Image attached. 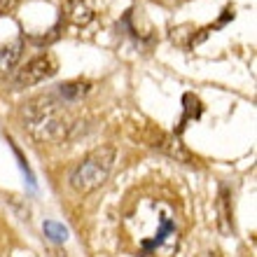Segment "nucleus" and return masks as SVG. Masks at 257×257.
Wrapping results in <instances>:
<instances>
[{"label":"nucleus","instance_id":"4","mask_svg":"<svg viewBox=\"0 0 257 257\" xmlns=\"http://www.w3.org/2000/svg\"><path fill=\"white\" fill-rule=\"evenodd\" d=\"M68 19L73 21L75 26H87L89 21L94 19V10L84 3V0H68Z\"/></svg>","mask_w":257,"mask_h":257},{"label":"nucleus","instance_id":"1","mask_svg":"<svg viewBox=\"0 0 257 257\" xmlns=\"http://www.w3.org/2000/svg\"><path fill=\"white\" fill-rule=\"evenodd\" d=\"M24 126L35 141L54 143L63 141L73 124L68 122L66 112L61 110V103L54 101L52 96H40L24 108Z\"/></svg>","mask_w":257,"mask_h":257},{"label":"nucleus","instance_id":"10","mask_svg":"<svg viewBox=\"0 0 257 257\" xmlns=\"http://www.w3.org/2000/svg\"><path fill=\"white\" fill-rule=\"evenodd\" d=\"M199 257H222V255H220L217 250H206V252H201Z\"/></svg>","mask_w":257,"mask_h":257},{"label":"nucleus","instance_id":"2","mask_svg":"<svg viewBox=\"0 0 257 257\" xmlns=\"http://www.w3.org/2000/svg\"><path fill=\"white\" fill-rule=\"evenodd\" d=\"M112 164H115V148L112 145H101V148L91 150L70 173V187L77 194H91L108 180Z\"/></svg>","mask_w":257,"mask_h":257},{"label":"nucleus","instance_id":"3","mask_svg":"<svg viewBox=\"0 0 257 257\" xmlns=\"http://www.w3.org/2000/svg\"><path fill=\"white\" fill-rule=\"evenodd\" d=\"M59 70V63L52 54H40L31 59L26 66L19 70L17 75V84L19 87H33V84H40V82L49 80L52 75Z\"/></svg>","mask_w":257,"mask_h":257},{"label":"nucleus","instance_id":"8","mask_svg":"<svg viewBox=\"0 0 257 257\" xmlns=\"http://www.w3.org/2000/svg\"><path fill=\"white\" fill-rule=\"evenodd\" d=\"M45 234H47L54 243H63L68 238V229L63 227V224H59V222H52V220H47L45 222Z\"/></svg>","mask_w":257,"mask_h":257},{"label":"nucleus","instance_id":"5","mask_svg":"<svg viewBox=\"0 0 257 257\" xmlns=\"http://www.w3.org/2000/svg\"><path fill=\"white\" fill-rule=\"evenodd\" d=\"M19 56H21V40L12 42V45H0V77L7 75L17 66Z\"/></svg>","mask_w":257,"mask_h":257},{"label":"nucleus","instance_id":"6","mask_svg":"<svg viewBox=\"0 0 257 257\" xmlns=\"http://www.w3.org/2000/svg\"><path fill=\"white\" fill-rule=\"evenodd\" d=\"M217 224H220V231L222 234H231L234 231V222H231V206H229V194L227 190L220 192V199H217Z\"/></svg>","mask_w":257,"mask_h":257},{"label":"nucleus","instance_id":"7","mask_svg":"<svg viewBox=\"0 0 257 257\" xmlns=\"http://www.w3.org/2000/svg\"><path fill=\"white\" fill-rule=\"evenodd\" d=\"M87 91H89V84H82V82H68V84H61V89H59L63 101H77Z\"/></svg>","mask_w":257,"mask_h":257},{"label":"nucleus","instance_id":"9","mask_svg":"<svg viewBox=\"0 0 257 257\" xmlns=\"http://www.w3.org/2000/svg\"><path fill=\"white\" fill-rule=\"evenodd\" d=\"M17 3H19V0H0V12H10V10H14Z\"/></svg>","mask_w":257,"mask_h":257}]
</instances>
